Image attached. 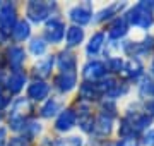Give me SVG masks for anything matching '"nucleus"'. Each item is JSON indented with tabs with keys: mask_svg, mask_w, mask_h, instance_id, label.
Listing matches in <instances>:
<instances>
[{
	"mask_svg": "<svg viewBox=\"0 0 154 146\" xmlns=\"http://www.w3.org/2000/svg\"><path fill=\"white\" fill-rule=\"evenodd\" d=\"M105 74H106V65L99 60H93L89 64H86V67L82 71L86 83H98V81H101L105 78Z\"/></svg>",
	"mask_w": 154,
	"mask_h": 146,
	"instance_id": "20e7f679",
	"label": "nucleus"
},
{
	"mask_svg": "<svg viewBox=\"0 0 154 146\" xmlns=\"http://www.w3.org/2000/svg\"><path fill=\"white\" fill-rule=\"evenodd\" d=\"M125 7V4H111V5H108L106 9H103V11L98 14V17H96V21H105V19H110L115 12H118V11H122Z\"/></svg>",
	"mask_w": 154,
	"mask_h": 146,
	"instance_id": "4be33fe9",
	"label": "nucleus"
},
{
	"mask_svg": "<svg viewBox=\"0 0 154 146\" xmlns=\"http://www.w3.org/2000/svg\"><path fill=\"white\" fill-rule=\"evenodd\" d=\"M24 83H26V76L22 72H19V71H14L9 76V79H7V88L12 93H19L24 88Z\"/></svg>",
	"mask_w": 154,
	"mask_h": 146,
	"instance_id": "dca6fc26",
	"label": "nucleus"
},
{
	"mask_svg": "<svg viewBox=\"0 0 154 146\" xmlns=\"http://www.w3.org/2000/svg\"><path fill=\"white\" fill-rule=\"evenodd\" d=\"M123 65H125V62L122 60L120 57H111L106 62V69L111 71V72H120V71H123Z\"/></svg>",
	"mask_w": 154,
	"mask_h": 146,
	"instance_id": "bb28decb",
	"label": "nucleus"
},
{
	"mask_svg": "<svg viewBox=\"0 0 154 146\" xmlns=\"http://www.w3.org/2000/svg\"><path fill=\"white\" fill-rule=\"evenodd\" d=\"M128 31V23H127V17H116L115 21L110 24V29H108V36L111 40H120L123 38Z\"/></svg>",
	"mask_w": 154,
	"mask_h": 146,
	"instance_id": "9d476101",
	"label": "nucleus"
},
{
	"mask_svg": "<svg viewBox=\"0 0 154 146\" xmlns=\"http://www.w3.org/2000/svg\"><path fill=\"white\" fill-rule=\"evenodd\" d=\"M144 143H146L147 146H154V129L149 131L147 134L144 136Z\"/></svg>",
	"mask_w": 154,
	"mask_h": 146,
	"instance_id": "7c9ffc66",
	"label": "nucleus"
},
{
	"mask_svg": "<svg viewBox=\"0 0 154 146\" xmlns=\"http://www.w3.org/2000/svg\"><path fill=\"white\" fill-rule=\"evenodd\" d=\"M115 146H139V144H137L135 139H122V141H118Z\"/></svg>",
	"mask_w": 154,
	"mask_h": 146,
	"instance_id": "2f4dec72",
	"label": "nucleus"
},
{
	"mask_svg": "<svg viewBox=\"0 0 154 146\" xmlns=\"http://www.w3.org/2000/svg\"><path fill=\"white\" fill-rule=\"evenodd\" d=\"M123 74L128 79H137L142 76V65L139 60H130L123 65Z\"/></svg>",
	"mask_w": 154,
	"mask_h": 146,
	"instance_id": "6ab92c4d",
	"label": "nucleus"
},
{
	"mask_svg": "<svg viewBox=\"0 0 154 146\" xmlns=\"http://www.w3.org/2000/svg\"><path fill=\"white\" fill-rule=\"evenodd\" d=\"M16 23V9L12 4L0 5V34H11Z\"/></svg>",
	"mask_w": 154,
	"mask_h": 146,
	"instance_id": "7ed1b4c3",
	"label": "nucleus"
},
{
	"mask_svg": "<svg viewBox=\"0 0 154 146\" xmlns=\"http://www.w3.org/2000/svg\"><path fill=\"white\" fill-rule=\"evenodd\" d=\"M46 40L51 41V43H60L63 36H65V24L62 23L60 19H51L48 24H46Z\"/></svg>",
	"mask_w": 154,
	"mask_h": 146,
	"instance_id": "0eeeda50",
	"label": "nucleus"
},
{
	"mask_svg": "<svg viewBox=\"0 0 154 146\" xmlns=\"http://www.w3.org/2000/svg\"><path fill=\"white\" fill-rule=\"evenodd\" d=\"M75 122H77L75 112L70 110V108H67V110H63V112L58 115V119H57V122H55V127H57V131L65 132V131L72 129V127L75 125Z\"/></svg>",
	"mask_w": 154,
	"mask_h": 146,
	"instance_id": "1a4fd4ad",
	"label": "nucleus"
},
{
	"mask_svg": "<svg viewBox=\"0 0 154 146\" xmlns=\"http://www.w3.org/2000/svg\"><path fill=\"white\" fill-rule=\"evenodd\" d=\"M55 146H82V138H79V136H70V138H65V139L58 141Z\"/></svg>",
	"mask_w": 154,
	"mask_h": 146,
	"instance_id": "c85d7f7f",
	"label": "nucleus"
},
{
	"mask_svg": "<svg viewBox=\"0 0 154 146\" xmlns=\"http://www.w3.org/2000/svg\"><path fill=\"white\" fill-rule=\"evenodd\" d=\"M53 64H55L53 57L38 62V65H36V76H39V78H46V76H50V74H51V69H53Z\"/></svg>",
	"mask_w": 154,
	"mask_h": 146,
	"instance_id": "412c9836",
	"label": "nucleus"
},
{
	"mask_svg": "<svg viewBox=\"0 0 154 146\" xmlns=\"http://www.w3.org/2000/svg\"><path fill=\"white\" fill-rule=\"evenodd\" d=\"M5 134H7V131L2 127V129H0V146L5 144Z\"/></svg>",
	"mask_w": 154,
	"mask_h": 146,
	"instance_id": "72a5a7b5",
	"label": "nucleus"
},
{
	"mask_svg": "<svg viewBox=\"0 0 154 146\" xmlns=\"http://www.w3.org/2000/svg\"><path fill=\"white\" fill-rule=\"evenodd\" d=\"M7 146H29V139L28 138H21V136H17V138H12Z\"/></svg>",
	"mask_w": 154,
	"mask_h": 146,
	"instance_id": "c756f323",
	"label": "nucleus"
},
{
	"mask_svg": "<svg viewBox=\"0 0 154 146\" xmlns=\"http://www.w3.org/2000/svg\"><path fill=\"white\" fill-rule=\"evenodd\" d=\"M146 112H147V115H154V100H149L146 103Z\"/></svg>",
	"mask_w": 154,
	"mask_h": 146,
	"instance_id": "473e14b6",
	"label": "nucleus"
},
{
	"mask_svg": "<svg viewBox=\"0 0 154 146\" xmlns=\"http://www.w3.org/2000/svg\"><path fill=\"white\" fill-rule=\"evenodd\" d=\"M57 64L62 72H75V57L70 52H62Z\"/></svg>",
	"mask_w": 154,
	"mask_h": 146,
	"instance_id": "2eb2a0df",
	"label": "nucleus"
},
{
	"mask_svg": "<svg viewBox=\"0 0 154 146\" xmlns=\"http://www.w3.org/2000/svg\"><path fill=\"white\" fill-rule=\"evenodd\" d=\"M55 9V4H48V2H29L28 4V17L33 23H43L45 19H48L50 14Z\"/></svg>",
	"mask_w": 154,
	"mask_h": 146,
	"instance_id": "f03ea898",
	"label": "nucleus"
},
{
	"mask_svg": "<svg viewBox=\"0 0 154 146\" xmlns=\"http://www.w3.org/2000/svg\"><path fill=\"white\" fill-rule=\"evenodd\" d=\"M103 41H105V34L103 33H94L93 36H91V40H89L88 48H86L89 55H96V53L103 48Z\"/></svg>",
	"mask_w": 154,
	"mask_h": 146,
	"instance_id": "aec40b11",
	"label": "nucleus"
},
{
	"mask_svg": "<svg viewBox=\"0 0 154 146\" xmlns=\"http://www.w3.org/2000/svg\"><path fill=\"white\" fill-rule=\"evenodd\" d=\"M29 33H31V28L26 21H19V23L14 24L12 28V38L16 41H24V40L29 38Z\"/></svg>",
	"mask_w": 154,
	"mask_h": 146,
	"instance_id": "a211bd4d",
	"label": "nucleus"
},
{
	"mask_svg": "<svg viewBox=\"0 0 154 146\" xmlns=\"http://www.w3.org/2000/svg\"><path fill=\"white\" fill-rule=\"evenodd\" d=\"M127 23L135 26L140 29H147L152 26L154 23V16H152V4H146L140 2L137 5H134L130 9V12L127 14Z\"/></svg>",
	"mask_w": 154,
	"mask_h": 146,
	"instance_id": "f257e3e1",
	"label": "nucleus"
},
{
	"mask_svg": "<svg viewBox=\"0 0 154 146\" xmlns=\"http://www.w3.org/2000/svg\"><path fill=\"white\" fill-rule=\"evenodd\" d=\"M69 17H70L72 23H75V26H84V24L91 23L93 19V9L89 4H81V5H75L74 9H70L69 12Z\"/></svg>",
	"mask_w": 154,
	"mask_h": 146,
	"instance_id": "39448f33",
	"label": "nucleus"
},
{
	"mask_svg": "<svg viewBox=\"0 0 154 146\" xmlns=\"http://www.w3.org/2000/svg\"><path fill=\"white\" fill-rule=\"evenodd\" d=\"M128 125H130V129L134 131V134H139L140 131H144L146 127H149L151 125V115H147V113H128L125 119H123Z\"/></svg>",
	"mask_w": 154,
	"mask_h": 146,
	"instance_id": "423d86ee",
	"label": "nucleus"
},
{
	"mask_svg": "<svg viewBox=\"0 0 154 146\" xmlns=\"http://www.w3.org/2000/svg\"><path fill=\"white\" fill-rule=\"evenodd\" d=\"M125 93H127V86L125 84H120V83H116V84L113 86L108 93H106V96H108V98H118V96L125 95Z\"/></svg>",
	"mask_w": 154,
	"mask_h": 146,
	"instance_id": "cd10ccee",
	"label": "nucleus"
},
{
	"mask_svg": "<svg viewBox=\"0 0 154 146\" xmlns=\"http://www.w3.org/2000/svg\"><path fill=\"white\" fill-rule=\"evenodd\" d=\"M7 55H9L7 60H9V64H11V67H14L16 71H19L21 65L24 64V59H26L24 50H22L21 46H11L9 52H7Z\"/></svg>",
	"mask_w": 154,
	"mask_h": 146,
	"instance_id": "ddd939ff",
	"label": "nucleus"
},
{
	"mask_svg": "<svg viewBox=\"0 0 154 146\" xmlns=\"http://www.w3.org/2000/svg\"><path fill=\"white\" fill-rule=\"evenodd\" d=\"M79 95L84 101H93V100H98L101 96V91L99 88L96 86V83H84L79 90Z\"/></svg>",
	"mask_w": 154,
	"mask_h": 146,
	"instance_id": "4468645a",
	"label": "nucleus"
},
{
	"mask_svg": "<svg viewBox=\"0 0 154 146\" xmlns=\"http://www.w3.org/2000/svg\"><path fill=\"white\" fill-rule=\"evenodd\" d=\"M29 52H31L34 57L45 55V52H46V43H45V40H41V38L31 40V43H29Z\"/></svg>",
	"mask_w": 154,
	"mask_h": 146,
	"instance_id": "b1692460",
	"label": "nucleus"
},
{
	"mask_svg": "<svg viewBox=\"0 0 154 146\" xmlns=\"http://www.w3.org/2000/svg\"><path fill=\"white\" fill-rule=\"evenodd\" d=\"M0 98H2V96H0Z\"/></svg>",
	"mask_w": 154,
	"mask_h": 146,
	"instance_id": "e433bc0d",
	"label": "nucleus"
},
{
	"mask_svg": "<svg viewBox=\"0 0 154 146\" xmlns=\"http://www.w3.org/2000/svg\"><path fill=\"white\" fill-rule=\"evenodd\" d=\"M77 84V74L75 72H60L55 78V86L57 90L62 93H69L70 90H74Z\"/></svg>",
	"mask_w": 154,
	"mask_h": 146,
	"instance_id": "6e6552de",
	"label": "nucleus"
},
{
	"mask_svg": "<svg viewBox=\"0 0 154 146\" xmlns=\"http://www.w3.org/2000/svg\"><path fill=\"white\" fill-rule=\"evenodd\" d=\"M22 131L28 134V138H34V136H38L39 132H41V125H39V122H36V120H31V122L24 124Z\"/></svg>",
	"mask_w": 154,
	"mask_h": 146,
	"instance_id": "a878e982",
	"label": "nucleus"
},
{
	"mask_svg": "<svg viewBox=\"0 0 154 146\" xmlns=\"http://www.w3.org/2000/svg\"><path fill=\"white\" fill-rule=\"evenodd\" d=\"M111 127H113V117H108L105 113H101L99 119L94 122V127H93V132L99 138H105L111 132Z\"/></svg>",
	"mask_w": 154,
	"mask_h": 146,
	"instance_id": "f8f14e48",
	"label": "nucleus"
},
{
	"mask_svg": "<svg viewBox=\"0 0 154 146\" xmlns=\"http://www.w3.org/2000/svg\"><path fill=\"white\" fill-rule=\"evenodd\" d=\"M139 93H140L142 98H152V100H154V81H152V79H149V78L144 79L142 84H140Z\"/></svg>",
	"mask_w": 154,
	"mask_h": 146,
	"instance_id": "393cba45",
	"label": "nucleus"
},
{
	"mask_svg": "<svg viewBox=\"0 0 154 146\" xmlns=\"http://www.w3.org/2000/svg\"><path fill=\"white\" fill-rule=\"evenodd\" d=\"M60 103L57 100H48L46 103H45V107L41 108V115L43 117H53V115H57V112H60Z\"/></svg>",
	"mask_w": 154,
	"mask_h": 146,
	"instance_id": "5701e85b",
	"label": "nucleus"
},
{
	"mask_svg": "<svg viewBox=\"0 0 154 146\" xmlns=\"http://www.w3.org/2000/svg\"><path fill=\"white\" fill-rule=\"evenodd\" d=\"M152 74H154V62H152Z\"/></svg>",
	"mask_w": 154,
	"mask_h": 146,
	"instance_id": "f704fd0d",
	"label": "nucleus"
},
{
	"mask_svg": "<svg viewBox=\"0 0 154 146\" xmlns=\"http://www.w3.org/2000/svg\"><path fill=\"white\" fill-rule=\"evenodd\" d=\"M0 117H2V113H0Z\"/></svg>",
	"mask_w": 154,
	"mask_h": 146,
	"instance_id": "c9c22d12",
	"label": "nucleus"
},
{
	"mask_svg": "<svg viewBox=\"0 0 154 146\" xmlns=\"http://www.w3.org/2000/svg\"><path fill=\"white\" fill-rule=\"evenodd\" d=\"M48 93H50V86L45 81H34L28 88V96L31 100H36V101L45 100L48 96Z\"/></svg>",
	"mask_w": 154,
	"mask_h": 146,
	"instance_id": "9b49d317",
	"label": "nucleus"
},
{
	"mask_svg": "<svg viewBox=\"0 0 154 146\" xmlns=\"http://www.w3.org/2000/svg\"><path fill=\"white\" fill-rule=\"evenodd\" d=\"M84 40V29L79 26H70L67 29V46H77L81 45Z\"/></svg>",
	"mask_w": 154,
	"mask_h": 146,
	"instance_id": "f3484780",
	"label": "nucleus"
}]
</instances>
